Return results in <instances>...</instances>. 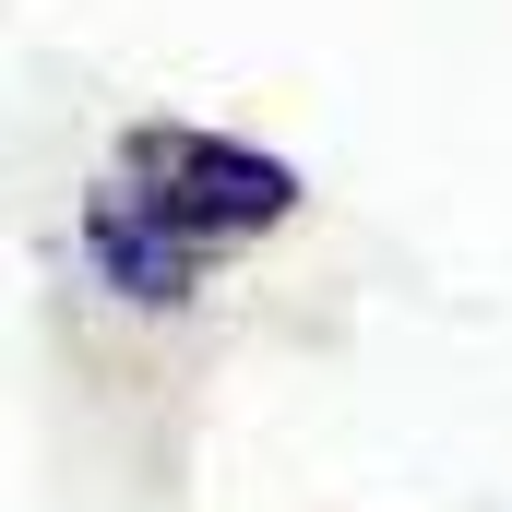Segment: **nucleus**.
I'll list each match as a JSON object with an SVG mask.
<instances>
[{"instance_id":"f257e3e1","label":"nucleus","mask_w":512,"mask_h":512,"mask_svg":"<svg viewBox=\"0 0 512 512\" xmlns=\"http://www.w3.org/2000/svg\"><path fill=\"white\" fill-rule=\"evenodd\" d=\"M298 215V167L203 120H131L84 191V262L131 310H191L203 274Z\"/></svg>"}]
</instances>
